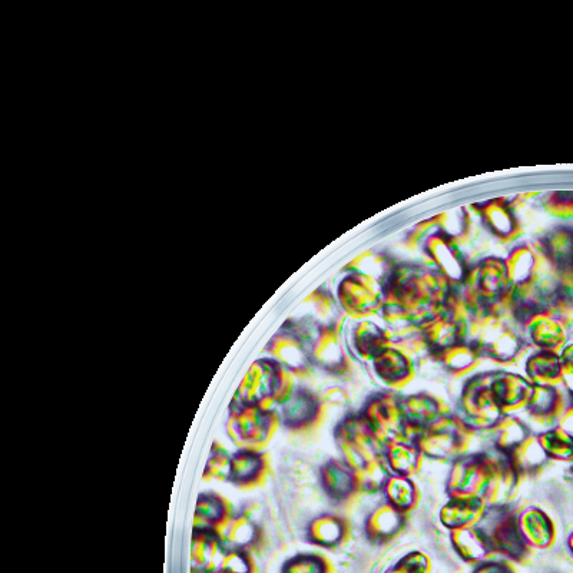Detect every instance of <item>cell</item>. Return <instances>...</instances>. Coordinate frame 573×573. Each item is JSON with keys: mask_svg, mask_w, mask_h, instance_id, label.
<instances>
[{"mask_svg": "<svg viewBox=\"0 0 573 573\" xmlns=\"http://www.w3.org/2000/svg\"><path fill=\"white\" fill-rule=\"evenodd\" d=\"M432 359L455 379H465V377L469 379L485 361L480 351L469 341H462L456 346L440 351Z\"/></svg>", "mask_w": 573, "mask_h": 573, "instance_id": "4316f807", "label": "cell"}, {"mask_svg": "<svg viewBox=\"0 0 573 573\" xmlns=\"http://www.w3.org/2000/svg\"><path fill=\"white\" fill-rule=\"evenodd\" d=\"M350 533V522L344 516L324 513L311 520L307 528V539L320 548L337 549L349 541Z\"/></svg>", "mask_w": 573, "mask_h": 573, "instance_id": "484cf974", "label": "cell"}, {"mask_svg": "<svg viewBox=\"0 0 573 573\" xmlns=\"http://www.w3.org/2000/svg\"><path fill=\"white\" fill-rule=\"evenodd\" d=\"M433 562L427 553L412 551L390 566L384 573H432Z\"/></svg>", "mask_w": 573, "mask_h": 573, "instance_id": "f35d334b", "label": "cell"}, {"mask_svg": "<svg viewBox=\"0 0 573 573\" xmlns=\"http://www.w3.org/2000/svg\"><path fill=\"white\" fill-rule=\"evenodd\" d=\"M382 495L384 502L389 503L400 512L406 513V515H410L419 506L420 499H422L419 486L412 478L397 475H390L387 478Z\"/></svg>", "mask_w": 573, "mask_h": 573, "instance_id": "836d02e7", "label": "cell"}, {"mask_svg": "<svg viewBox=\"0 0 573 573\" xmlns=\"http://www.w3.org/2000/svg\"><path fill=\"white\" fill-rule=\"evenodd\" d=\"M569 400L571 396L561 386H533L531 400L522 412L526 419H522L528 423L532 432L533 427H538V433L545 432L556 426Z\"/></svg>", "mask_w": 573, "mask_h": 573, "instance_id": "4fadbf2b", "label": "cell"}, {"mask_svg": "<svg viewBox=\"0 0 573 573\" xmlns=\"http://www.w3.org/2000/svg\"><path fill=\"white\" fill-rule=\"evenodd\" d=\"M268 351L271 359L280 363L296 379H306L313 373L314 364L311 361L310 350L298 330H287L277 334L271 340Z\"/></svg>", "mask_w": 573, "mask_h": 573, "instance_id": "2e32d148", "label": "cell"}, {"mask_svg": "<svg viewBox=\"0 0 573 573\" xmlns=\"http://www.w3.org/2000/svg\"><path fill=\"white\" fill-rule=\"evenodd\" d=\"M231 455L221 446L214 445L204 470V480H227L230 476Z\"/></svg>", "mask_w": 573, "mask_h": 573, "instance_id": "ab89813d", "label": "cell"}, {"mask_svg": "<svg viewBox=\"0 0 573 573\" xmlns=\"http://www.w3.org/2000/svg\"><path fill=\"white\" fill-rule=\"evenodd\" d=\"M489 452L467 453L450 466L446 492L449 498H482L488 482Z\"/></svg>", "mask_w": 573, "mask_h": 573, "instance_id": "8fae6325", "label": "cell"}, {"mask_svg": "<svg viewBox=\"0 0 573 573\" xmlns=\"http://www.w3.org/2000/svg\"><path fill=\"white\" fill-rule=\"evenodd\" d=\"M384 457H386L390 475L412 479L414 476L419 475L426 460L419 447L414 445L413 442L387 445L386 450H384Z\"/></svg>", "mask_w": 573, "mask_h": 573, "instance_id": "d6a6232c", "label": "cell"}, {"mask_svg": "<svg viewBox=\"0 0 573 573\" xmlns=\"http://www.w3.org/2000/svg\"><path fill=\"white\" fill-rule=\"evenodd\" d=\"M268 472L267 455L260 450L240 449L231 455L228 482L237 488L251 489L261 485Z\"/></svg>", "mask_w": 573, "mask_h": 573, "instance_id": "cb8c5ba5", "label": "cell"}, {"mask_svg": "<svg viewBox=\"0 0 573 573\" xmlns=\"http://www.w3.org/2000/svg\"><path fill=\"white\" fill-rule=\"evenodd\" d=\"M233 519L231 506L220 495L202 493L195 508L194 531L214 532L218 536Z\"/></svg>", "mask_w": 573, "mask_h": 573, "instance_id": "83f0119b", "label": "cell"}, {"mask_svg": "<svg viewBox=\"0 0 573 573\" xmlns=\"http://www.w3.org/2000/svg\"><path fill=\"white\" fill-rule=\"evenodd\" d=\"M370 364L377 380L392 392H402L416 377V361L396 347H387Z\"/></svg>", "mask_w": 573, "mask_h": 573, "instance_id": "e0dca14e", "label": "cell"}, {"mask_svg": "<svg viewBox=\"0 0 573 573\" xmlns=\"http://www.w3.org/2000/svg\"><path fill=\"white\" fill-rule=\"evenodd\" d=\"M251 563L250 559L245 556L243 551L238 549H231L225 555L223 568L220 573H250Z\"/></svg>", "mask_w": 573, "mask_h": 573, "instance_id": "60d3db41", "label": "cell"}, {"mask_svg": "<svg viewBox=\"0 0 573 573\" xmlns=\"http://www.w3.org/2000/svg\"><path fill=\"white\" fill-rule=\"evenodd\" d=\"M300 333L306 340L314 367L337 377L353 372V360L341 336V327L316 326L313 331Z\"/></svg>", "mask_w": 573, "mask_h": 573, "instance_id": "9c48e42d", "label": "cell"}, {"mask_svg": "<svg viewBox=\"0 0 573 573\" xmlns=\"http://www.w3.org/2000/svg\"><path fill=\"white\" fill-rule=\"evenodd\" d=\"M472 573H518L513 568L512 563L505 561V559H493V561L482 563V565L475 566Z\"/></svg>", "mask_w": 573, "mask_h": 573, "instance_id": "ee69618b", "label": "cell"}, {"mask_svg": "<svg viewBox=\"0 0 573 573\" xmlns=\"http://www.w3.org/2000/svg\"><path fill=\"white\" fill-rule=\"evenodd\" d=\"M493 372L473 374L466 380L457 402V416L475 432L488 433L505 416L492 392Z\"/></svg>", "mask_w": 573, "mask_h": 573, "instance_id": "8992f818", "label": "cell"}, {"mask_svg": "<svg viewBox=\"0 0 573 573\" xmlns=\"http://www.w3.org/2000/svg\"><path fill=\"white\" fill-rule=\"evenodd\" d=\"M281 425L297 435H308L319 429L326 419L327 407L320 394L307 387H294L286 400L277 407Z\"/></svg>", "mask_w": 573, "mask_h": 573, "instance_id": "30bf717a", "label": "cell"}, {"mask_svg": "<svg viewBox=\"0 0 573 573\" xmlns=\"http://www.w3.org/2000/svg\"><path fill=\"white\" fill-rule=\"evenodd\" d=\"M320 396L323 403L326 404L327 410H329L330 407L344 406L347 399H349L347 393L344 392L343 389H340V387H330V389L324 390Z\"/></svg>", "mask_w": 573, "mask_h": 573, "instance_id": "f6af8a7d", "label": "cell"}, {"mask_svg": "<svg viewBox=\"0 0 573 573\" xmlns=\"http://www.w3.org/2000/svg\"><path fill=\"white\" fill-rule=\"evenodd\" d=\"M553 257L559 266L569 267L573 263V240L569 235H559L553 241Z\"/></svg>", "mask_w": 573, "mask_h": 573, "instance_id": "7bdbcfd3", "label": "cell"}, {"mask_svg": "<svg viewBox=\"0 0 573 573\" xmlns=\"http://www.w3.org/2000/svg\"><path fill=\"white\" fill-rule=\"evenodd\" d=\"M296 377L276 360L258 359L245 374L231 407L276 410L296 387Z\"/></svg>", "mask_w": 573, "mask_h": 573, "instance_id": "3957f363", "label": "cell"}, {"mask_svg": "<svg viewBox=\"0 0 573 573\" xmlns=\"http://www.w3.org/2000/svg\"><path fill=\"white\" fill-rule=\"evenodd\" d=\"M489 506L482 498H449L439 510V522L447 531L479 526Z\"/></svg>", "mask_w": 573, "mask_h": 573, "instance_id": "d4e9b609", "label": "cell"}, {"mask_svg": "<svg viewBox=\"0 0 573 573\" xmlns=\"http://www.w3.org/2000/svg\"><path fill=\"white\" fill-rule=\"evenodd\" d=\"M320 482L334 505L349 506L361 496L356 473L341 459L329 460L321 466Z\"/></svg>", "mask_w": 573, "mask_h": 573, "instance_id": "ac0fdd59", "label": "cell"}, {"mask_svg": "<svg viewBox=\"0 0 573 573\" xmlns=\"http://www.w3.org/2000/svg\"><path fill=\"white\" fill-rule=\"evenodd\" d=\"M360 414L384 446L413 442L414 435L403 412L402 393L384 390L373 394Z\"/></svg>", "mask_w": 573, "mask_h": 573, "instance_id": "5b68a950", "label": "cell"}, {"mask_svg": "<svg viewBox=\"0 0 573 573\" xmlns=\"http://www.w3.org/2000/svg\"><path fill=\"white\" fill-rule=\"evenodd\" d=\"M334 439L341 460L356 473L361 495L382 493L390 476L384 457L386 446L367 426L360 412L349 413L337 423Z\"/></svg>", "mask_w": 573, "mask_h": 573, "instance_id": "7a4b0ae2", "label": "cell"}, {"mask_svg": "<svg viewBox=\"0 0 573 573\" xmlns=\"http://www.w3.org/2000/svg\"><path fill=\"white\" fill-rule=\"evenodd\" d=\"M220 538L223 539L228 548L243 551V549L257 542L258 529L250 518L238 516V518H233L228 522L224 531L221 532Z\"/></svg>", "mask_w": 573, "mask_h": 573, "instance_id": "d590c367", "label": "cell"}, {"mask_svg": "<svg viewBox=\"0 0 573 573\" xmlns=\"http://www.w3.org/2000/svg\"><path fill=\"white\" fill-rule=\"evenodd\" d=\"M505 456L522 479L539 475L549 462V457L543 450L536 433H532L528 439L523 440L519 446Z\"/></svg>", "mask_w": 573, "mask_h": 573, "instance_id": "4dcf8cb0", "label": "cell"}, {"mask_svg": "<svg viewBox=\"0 0 573 573\" xmlns=\"http://www.w3.org/2000/svg\"><path fill=\"white\" fill-rule=\"evenodd\" d=\"M387 333H389L390 346L402 350L416 363L419 360L432 359L425 336H423L422 327L414 326L409 327V329L387 330Z\"/></svg>", "mask_w": 573, "mask_h": 573, "instance_id": "e575fe53", "label": "cell"}, {"mask_svg": "<svg viewBox=\"0 0 573 573\" xmlns=\"http://www.w3.org/2000/svg\"><path fill=\"white\" fill-rule=\"evenodd\" d=\"M402 407L414 437L453 413L442 397L425 392L402 394Z\"/></svg>", "mask_w": 573, "mask_h": 573, "instance_id": "ffe728a7", "label": "cell"}, {"mask_svg": "<svg viewBox=\"0 0 573 573\" xmlns=\"http://www.w3.org/2000/svg\"><path fill=\"white\" fill-rule=\"evenodd\" d=\"M523 336L533 351L559 353L568 344V324L551 310L541 311L523 323Z\"/></svg>", "mask_w": 573, "mask_h": 573, "instance_id": "9a60e30c", "label": "cell"}, {"mask_svg": "<svg viewBox=\"0 0 573 573\" xmlns=\"http://www.w3.org/2000/svg\"><path fill=\"white\" fill-rule=\"evenodd\" d=\"M449 538L450 545L455 549L457 556L473 568L498 559L488 533L480 525L449 532Z\"/></svg>", "mask_w": 573, "mask_h": 573, "instance_id": "44dd1931", "label": "cell"}, {"mask_svg": "<svg viewBox=\"0 0 573 573\" xmlns=\"http://www.w3.org/2000/svg\"><path fill=\"white\" fill-rule=\"evenodd\" d=\"M407 516L386 502L376 506L364 522L366 538L374 545H387L396 541L406 529Z\"/></svg>", "mask_w": 573, "mask_h": 573, "instance_id": "7402d4cb", "label": "cell"}, {"mask_svg": "<svg viewBox=\"0 0 573 573\" xmlns=\"http://www.w3.org/2000/svg\"><path fill=\"white\" fill-rule=\"evenodd\" d=\"M520 480L522 478L510 465L508 457L493 450L489 452L488 482L482 499L489 508L512 506L519 490Z\"/></svg>", "mask_w": 573, "mask_h": 573, "instance_id": "7c38bea8", "label": "cell"}, {"mask_svg": "<svg viewBox=\"0 0 573 573\" xmlns=\"http://www.w3.org/2000/svg\"><path fill=\"white\" fill-rule=\"evenodd\" d=\"M523 376L532 386H562V367L559 353L533 351L523 363Z\"/></svg>", "mask_w": 573, "mask_h": 573, "instance_id": "f546056e", "label": "cell"}, {"mask_svg": "<svg viewBox=\"0 0 573 573\" xmlns=\"http://www.w3.org/2000/svg\"><path fill=\"white\" fill-rule=\"evenodd\" d=\"M351 350L360 360L372 363L383 350L390 347L389 333L370 320H361L351 333Z\"/></svg>", "mask_w": 573, "mask_h": 573, "instance_id": "f1b7e54d", "label": "cell"}, {"mask_svg": "<svg viewBox=\"0 0 573 573\" xmlns=\"http://www.w3.org/2000/svg\"><path fill=\"white\" fill-rule=\"evenodd\" d=\"M492 392L505 414H518L528 406L533 386L523 374L510 370H493Z\"/></svg>", "mask_w": 573, "mask_h": 573, "instance_id": "d6986e66", "label": "cell"}, {"mask_svg": "<svg viewBox=\"0 0 573 573\" xmlns=\"http://www.w3.org/2000/svg\"><path fill=\"white\" fill-rule=\"evenodd\" d=\"M539 442L548 455L549 460L555 462H573V437L566 435L559 427L536 433Z\"/></svg>", "mask_w": 573, "mask_h": 573, "instance_id": "8d00e7d4", "label": "cell"}, {"mask_svg": "<svg viewBox=\"0 0 573 573\" xmlns=\"http://www.w3.org/2000/svg\"><path fill=\"white\" fill-rule=\"evenodd\" d=\"M572 463H573V462H572ZM572 469H573V467H572Z\"/></svg>", "mask_w": 573, "mask_h": 573, "instance_id": "c3c4849f", "label": "cell"}, {"mask_svg": "<svg viewBox=\"0 0 573 573\" xmlns=\"http://www.w3.org/2000/svg\"><path fill=\"white\" fill-rule=\"evenodd\" d=\"M502 369L519 366L531 347L523 336V323L516 316L509 298L499 306L473 311L467 329V340Z\"/></svg>", "mask_w": 573, "mask_h": 573, "instance_id": "6da1fadb", "label": "cell"}, {"mask_svg": "<svg viewBox=\"0 0 573 573\" xmlns=\"http://www.w3.org/2000/svg\"><path fill=\"white\" fill-rule=\"evenodd\" d=\"M341 307L353 319H367L380 313L383 307L384 290L369 278L359 276L349 278L339 290Z\"/></svg>", "mask_w": 573, "mask_h": 573, "instance_id": "5bb4252c", "label": "cell"}, {"mask_svg": "<svg viewBox=\"0 0 573 573\" xmlns=\"http://www.w3.org/2000/svg\"><path fill=\"white\" fill-rule=\"evenodd\" d=\"M280 419L276 410L261 407H231L228 435L240 449L264 452L273 439Z\"/></svg>", "mask_w": 573, "mask_h": 573, "instance_id": "ba28073f", "label": "cell"}, {"mask_svg": "<svg viewBox=\"0 0 573 573\" xmlns=\"http://www.w3.org/2000/svg\"><path fill=\"white\" fill-rule=\"evenodd\" d=\"M566 543H568L569 552H571L573 556V532L571 533V535H569L568 542Z\"/></svg>", "mask_w": 573, "mask_h": 573, "instance_id": "7dc6e473", "label": "cell"}, {"mask_svg": "<svg viewBox=\"0 0 573 573\" xmlns=\"http://www.w3.org/2000/svg\"><path fill=\"white\" fill-rule=\"evenodd\" d=\"M488 433L492 437L493 450L508 455L533 432L518 414H505Z\"/></svg>", "mask_w": 573, "mask_h": 573, "instance_id": "1f68e13d", "label": "cell"}, {"mask_svg": "<svg viewBox=\"0 0 573 573\" xmlns=\"http://www.w3.org/2000/svg\"><path fill=\"white\" fill-rule=\"evenodd\" d=\"M480 526L488 533L498 558L516 565H528L531 562L532 549L519 531L518 510L512 506L489 508Z\"/></svg>", "mask_w": 573, "mask_h": 573, "instance_id": "52a82bcc", "label": "cell"}, {"mask_svg": "<svg viewBox=\"0 0 573 573\" xmlns=\"http://www.w3.org/2000/svg\"><path fill=\"white\" fill-rule=\"evenodd\" d=\"M476 432L457 416L456 413L417 433L413 443L419 447L425 459L440 463H453L469 453Z\"/></svg>", "mask_w": 573, "mask_h": 573, "instance_id": "277c9868", "label": "cell"}, {"mask_svg": "<svg viewBox=\"0 0 573 573\" xmlns=\"http://www.w3.org/2000/svg\"><path fill=\"white\" fill-rule=\"evenodd\" d=\"M518 526L529 548L545 551L556 542V526L551 516L538 506L518 510Z\"/></svg>", "mask_w": 573, "mask_h": 573, "instance_id": "603a6c76", "label": "cell"}, {"mask_svg": "<svg viewBox=\"0 0 573 573\" xmlns=\"http://www.w3.org/2000/svg\"><path fill=\"white\" fill-rule=\"evenodd\" d=\"M556 427H559L566 435L573 437V397L566 404L565 410H563L558 423H556Z\"/></svg>", "mask_w": 573, "mask_h": 573, "instance_id": "bcb514c9", "label": "cell"}, {"mask_svg": "<svg viewBox=\"0 0 573 573\" xmlns=\"http://www.w3.org/2000/svg\"><path fill=\"white\" fill-rule=\"evenodd\" d=\"M559 360L562 367V384L565 386L566 393L573 397V343L566 344L559 351Z\"/></svg>", "mask_w": 573, "mask_h": 573, "instance_id": "b9f144b4", "label": "cell"}, {"mask_svg": "<svg viewBox=\"0 0 573 573\" xmlns=\"http://www.w3.org/2000/svg\"><path fill=\"white\" fill-rule=\"evenodd\" d=\"M281 573H334L333 563L319 553H301L284 563Z\"/></svg>", "mask_w": 573, "mask_h": 573, "instance_id": "74e56055", "label": "cell"}]
</instances>
